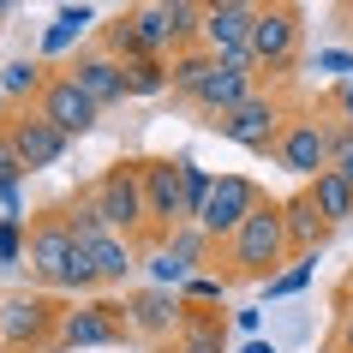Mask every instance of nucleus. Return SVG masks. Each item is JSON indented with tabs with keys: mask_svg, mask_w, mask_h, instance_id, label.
I'll return each mask as SVG.
<instances>
[{
	"mask_svg": "<svg viewBox=\"0 0 353 353\" xmlns=\"http://www.w3.org/2000/svg\"><path fill=\"white\" fill-rule=\"evenodd\" d=\"M222 263H228V281H258V288L294 263L288 222H281V198H263V204L245 216V228L222 245Z\"/></svg>",
	"mask_w": 353,
	"mask_h": 353,
	"instance_id": "obj_1",
	"label": "nucleus"
},
{
	"mask_svg": "<svg viewBox=\"0 0 353 353\" xmlns=\"http://www.w3.org/2000/svg\"><path fill=\"white\" fill-rule=\"evenodd\" d=\"M90 204L96 216H102V228L108 234H120V240H144L150 234V210H144V168L138 162H108L102 174H96L90 186Z\"/></svg>",
	"mask_w": 353,
	"mask_h": 353,
	"instance_id": "obj_2",
	"label": "nucleus"
},
{
	"mask_svg": "<svg viewBox=\"0 0 353 353\" xmlns=\"http://www.w3.org/2000/svg\"><path fill=\"white\" fill-rule=\"evenodd\" d=\"M60 335V305L42 288H12L0 294V347L6 353H42Z\"/></svg>",
	"mask_w": 353,
	"mask_h": 353,
	"instance_id": "obj_3",
	"label": "nucleus"
},
{
	"mask_svg": "<svg viewBox=\"0 0 353 353\" xmlns=\"http://www.w3.org/2000/svg\"><path fill=\"white\" fill-rule=\"evenodd\" d=\"M288 102H281L276 90H258L252 102H240V108L228 114V120H216V138H228V144H240V150H252V156H276V144H281V132H288Z\"/></svg>",
	"mask_w": 353,
	"mask_h": 353,
	"instance_id": "obj_4",
	"label": "nucleus"
},
{
	"mask_svg": "<svg viewBox=\"0 0 353 353\" xmlns=\"http://www.w3.org/2000/svg\"><path fill=\"white\" fill-rule=\"evenodd\" d=\"M299 42H305V12L299 6H258V24H252V66L258 78H281L299 60Z\"/></svg>",
	"mask_w": 353,
	"mask_h": 353,
	"instance_id": "obj_5",
	"label": "nucleus"
},
{
	"mask_svg": "<svg viewBox=\"0 0 353 353\" xmlns=\"http://www.w3.org/2000/svg\"><path fill=\"white\" fill-rule=\"evenodd\" d=\"M144 168V210H150V234L144 240H168L174 228H186V180H180V156H138Z\"/></svg>",
	"mask_w": 353,
	"mask_h": 353,
	"instance_id": "obj_6",
	"label": "nucleus"
},
{
	"mask_svg": "<svg viewBox=\"0 0 353 353\" xmlns=\"http://www.w3.org/2000/svg\"><path fill=\"white\" fill-rule=\"evenodd\" d=\"M276 168H288L294 180L312 186L323 168H335V120H317V114H294L288 132L276 144Z\"/></svg>",
	"mask_w": 353,
	"mask_h": 353,
	"instance_id": "obj_7",
	"label": "nucleus"
},
{
	"mask_svg": "<svg viewBox=\"0 0 353 353\" xmlns=\"http://www.w3.org/2000/svg\"><path fill=\"white\" fill-rule=\"evenodd\" d=\"M72 228H66V216L60 210H42L37 222H30V258H24V270H30V288H42V294H60V281H66V270H72Z\"/></svg>",
	"mask_w": 353,
	"mask_h": 353,
	"instance_id": "obj_8",
	"label": "nucleus"
},
{
	"mask_svg": "<svg viewBox=\"0 0 353 353\" xmlns=\"http://www.w3.org/2000/svg\"><path fill=\"white\" fill-rule=\"evenodd\" d=\"M258 204H263V186L252 180V174H216V192H210L198 228H204L210 240H216V252H222V245L245 228V216H252Z\"/></svg>",
	"mask_w": 353,
	"mask_h": 353,
	"instance_id": "obj_9",
	"label": "nucleus"
},
{
	"mask_svg": "<svg viewBox=\"0 0 353 353\" xmlns=\"http://www.w3.org/2000/svg\"><path fill=\"white\" fill-rule=\"evenodd\" d=\"M120 317H126V335L162 347V341H174L180 323H186V299L168 294V288H132L126 305H120Z\"/></svg>",
	"mask_w": 353,
	"mask_h": 353,
	"instance_id": "obj_10",
	"label": "nucleus"
},
{
	"mask_svg": "<svg viewBox=\"0 0 353 353\" xmlns=\"http://www.w3.org/2000/svg\"><path fill=\"white\" fill-rule=\"evenodd\" d=\"M0 132L19 144V156H24V168H30V174L60 168V162H66V150H72V138H66L54 120H42L37 108H12L6 120H0Z\"/></svg>",
	"mask_w": 353,
	"mask_h": 353,
	"instance_id": "obj_11",
	"label": "nucleus"
},
{
	"mask_svg": "<svg viewBox=\"0 0 353 353\" xmlns=\"http://www.w3.org/2000/svg\"><path fill=\"white\" fill-rule=\"evenodd\" d=\"M258 90H263V84H258V66H252V54H240V60H216V72H210V84L198 90V102H192V108L204 114V126H216V120H228L240 102H252Z\"/></svg>",
	"mask_w": 353,
	"mask_h": 353,
	"instance_id": "obj_12",
	"label": "nucleus"
},
{
	"mask_svg": "<svg viewBox=\"0 0 353 353\" xmlns=\"http://www.w3.org/2000/svg\"><path fill=\"white\" fill-rule=\"evenodd\" d=\"M120 341H126V317H120V305L78 299L72 312H60L54 347H120Z\"/></svg>",
	"mask_w": 353,
	"mask_h": 353,
	"instance_id": "obj_13",
	"label": "nucleus"
},
{
	"mask_svg": "<svg viewBox=\"0 0 353 353\" xmlns=\"http://www.w3.org/2000/svg\"><path fill=\"white\" fill-rule=\"evenodd\" d=\"M252 24H258V6L252 0L204 6V37H198V48H210L216 60H240V54H252Z\"/></svg>",
	"mask_w": 353,
	"mask_h": 353,
	"instance_id": "obj_14",
	"label": "nucleus"
},
{
	"mask_svg": "<svg viewBox=\"0 0 353 353\" xmlns=\"http://www.w3.org/2000/svg\"><path fill=\"white\" fill-rule=\"evenodd\" d=\"M37 114H42V120H54L66 138H84V132H96V120H102V108L78 90V78L66 72V66H60V72L48 78V90L37 96Z\"/></svg>",
	"mask_w": 353,
	"mask_h": 353,
	"instance_id": "obj_15",
	"label": "nucleus"
},
{
	"mask_svg": "<svg viewBox=\"0 0 353 353\" xmlns=\"http://www.w3.org/2000/svg\"><path fill=\"white\" fill-rule=\"evenodd\" d=\"M66 72L78 78V90L90 96L96 108H120V102H132V96H126V66H120L114 54H102V48H84Z\"/></svg>",
	"mask_w": 353,
	"mask_h": 353,
	"instance_id": "obj_16",
	"label": "nucleus"
},
{
	"mask_svg": "<svg viewBox=\"0 0 353 353\" xmlns=\"http://www.w3.org/2000/svg\"><path fill=\"white\" fill-rule=\"evenodd\" d=\"M281 222H288V245H294V258L299 252H323V245L335 240V228L323 222V210L312 204V192L299 186L294 198H281Z\"/></svg>",
	"mask_w": 353,
	"mask_h": 353,
	"instance_id": "obj_17",
	"label": "nucleus"
},
{
	"mask_svg": "<svg viewBox=\"0 0 353 353\" xmlns=\"http://www.w3.org/2000/svg\"><path fill=\"white\" fill-rule=\"evenodd\" d=\"M162 353H228V317L204 312V305H186V323Z\"/></svg>",
	"mask_w": 353,
	"mask_h": 353,
	"instance_id": "obj_18",
	"label": "nucleus"
},
{
	"mask_svg": "<svg viewBox=\"0 0 353 353\" xmlns=\"http://www.w3.org/2000/svg\"><path fill=\"white\" fill-rule=\"evenodd\" d=\"M48 78H54V66H42V60H6L0 66V90H6V102L12 108H37V96L48 90Z\"/></svg>",
	"mask_w": 353,
	"mask_h": 353,
	"instance_id": "obj_19",
	"label": "nucleus"
},
{
	"mask_svg": "<svg viewBox=\"0 0 353 353\" xmlns=\"http://www.w3.org/2000/svg\"><path fill=\"white\" fill-rule=\"evenodd\" d=\"M90 263H96V276H102V288H126L132 270H144V263H138V245L120 240V234L90 240Z\"/></svg>",
	"mask_w": 353,
	"mask_h": 353,
	"instance_id": "obj_20",
	"label": "nucleus"
},
{
	"mask_svg": "<svg viewBox=\"0 0 353 353\" xmlns=\"http://www.w3.org/2000/svg\"><path fill=\"white\" fill-rule=\"evenodd\" d=\"M96 24V6H54V24L42 30V48H37V60L48 66L54 54H66V48H78V37Z\"/></svg>",
	"mask_w": 353,
	"mask_h": 353,
	"instance_id": "obj_21",
	"label": "nucleus"
},
{
	"mask_svg": "<svg viewBox=\"0 0 353 353\" xmlns=\"http://www.w3.org/2000/svg\"><path fill=\"white\" fill-rule=\"evenodd\" d=\"M168 72H174V102H198V90L216 72V54L210 48H180V54L168 60Z\"/></svg>",
	"mask_w": 353,
	"mask_h": 353,
	"instance_id": "obj_22",
	"label": "nucleus"
},
{
	"mask_svg": "<svg viewBox=\"0 0 353 353\" xmlns=\"http://www.w3.org/2000/svg\"><path fill=\"white\" fill-rule=\"evenodd\" d=\"M305 192H312V204L323 210V222H330V228L353 222V186L341 180V174H335V168H323V174H317V180H312Z\"/></svg>",
	"mask_w": 353,
	"mask_h": 353,
	"instance_id": "obj_23",
	"label": "nucleus"
},
{
	"mask_svg": "<svg viewBox=\"0 0 353 353\" xmlns=\"http://www.w3.org/2000/svg\"><path fill=\"white\" fill-rule=\"evenodd\" d=\"M132 24H138V37H144L150 60H174V24H168V0L162 6H126Z\"/></svg>",
	"mask_w": 353,
	"mask_h": 353,
	"instance_id": "obj_24",
	"label": "nucleus"
},
{
	"mask_svg": "<svg viewBox=\"0 0 353 353\" xmlns=\"http://www.w3.org/2000/svg\"><path fill=\"white\" fill-rule=\"evenodd\" d=\"M162 245H168V258L180 263V270H192V276H198V270H204V263H210V252H216V240H210V234H204V228H198V222L174 228V234H168Z\"/></svg>",
	"mask_w": 353,
	"mask_h": 353,
	"instance_id": "obj_25",
	"label": "nucleus"
},
{
	"mask_svg": "<svg viewBox=\"0 0 353 353\" xmlns=\"http://www.w3.org/2000/svg\"><path fill=\"white\" fill-rule=\"evenodd\" d=\"M312 276H317V252H299L281 276L263 281V299H294V294H305V288H312Z\"/></svg>",
	"mask_w": 353,
	"mask_h": 353,
	"instance_id": "obj_26",
	"label": "nucleus"
},
{
	"mask_svg": "<svg viewBox=\"0 0 353 353\" xmlns=\"http://www.w3.org/2000/svg\"><path fill=\"white\" fill-rule=\"evenodd\" d=\"M144 270H150V288H168V294H180L192 281V270H180V263L168 258L162 240H144Z\"/></svg>",
	"mask_w": 353,
	"mask_h": 353,
	"instance_id": "obj_27",
	"label": "nucleus"
},
{
	"mask_svg": "<svg viewBox=\"0 0 353 353\" xmlns=\"http://www.w3.org/2000/svg\"><path fill=\"white\" fill-rule=\"evenodd\" d=\"M168 90H174L168 60H132L126 66V96H168Z\"/></svg>",
	"mask_w": 353,
	"mask_h": 353,
	"instance_id": "obj_28",
	"label": "nucleus"
},
{
	"mask_svg": "<svg viewBox=\"0 0 353 353\" xmlns=\"http://www.w3.org/2000/svg\"><path fill=\"white\" fill-rule=\"evenodd\" d=\"M180 180H186V216L198 222V216H204V204H210V192H216V174H210L198 156H180Z\"/></svg>",
	"mask_w": 353,
	"mask_h": 353,
	"instance_id": "obj_29",
	"label": "nucleus"
},
{
	"mask_svg": "<svg viewBox=\"0 0 353 353\" xmlns=\"http://www.w3.org/2000/svg\"><path fill=\"white\" fill-rule=\"evenodd\" d=\"M228 288H234V281H228V270H222V276L198 270V276H192L186 288H180V299H186V305H204V312H216V305L228 299Z\"/></svg>",
	"mask_w": 353,
	"mask_h": 353,
	"instance_id": "obj_30",
	"label": "nucleus"
},
{
	"mask_svg": "<svg viewBox=\"0 0 353 353\" xmlns=\"http://www.w3.org/2000/svg\"><path fill=\"white\" fill-rule=\"evenodd\" d=\"M30 258V222H0V270H24Z\"/></svg>",
	"mask_w": 353,
	"mask_h": 353,
	"instance_id": "obj_31",
	"label": "nucleus"
},
{
	"mask_svg": "<svg viewBox=\"0 0 353 353\" xmlns=\"http://www.w3.org/2000/svg\"><path fill=\"white\" fill-rule=\"evenodd\" d=\"M323 353H353V299H341V312H335V330L323 335Z\"/></svg>",
	"mask_w": 353,
	"mask_h": 353,
	"instance_id": "obj_32",
	"label": "nucleus"
},
{
	"mask_svg": "<svg viewBox=\"0 0 353 353\" xmlns=\"http://www.w3.org/2000/svg\"><path fill=\"white\" fill-rule=\"evenodd\" d=\"M24 174H30V168H24L19 144H12V138L0 132V186H24Z\"/></svg>",
	"mask_w": 353,
	"mask_h": 353,
	"instance_id": "obj_33",
	"label": "nucleus"
},
{
	"mask_svg": "<svg viewBox=\"0 0 353 353\" xmlns=\"http://www.w3.org/2000/svg\"><path fill=\"white\" fill-rule=\"evenodd\" d=\"M0 222H30V210H24V186H0Z\"/></svg>",
	"mask_w": 353,
	"mask_h": 353,
	"instance_id": "obj_34",
	"label": "nucleus"
},
{
	"mask_svg": "<svg viewBox=\"0 0 353 353\" xmlns=\"http://www.w3.org/2000/svg\"><path fill=\"white\" fill-rule=\"evenodd\" d=\"M228 330H234V335H245V341H252V335L263 330V312H258V305H240V312L228 317Z\"/></svg>",
	"mask_w": 353,
	"mask_h": 353,
	"instance_id": "obj_35",
	"label": "nucleus"
},
{
	"mask_svg": "<svg viewBox=\"0 0 353 353\" xmlns=\"http://www.w3.org/2000/svg\"><path fill=\"white\" fill-rule=\"evenodd\" d=\"M317 72H353V48H317Z\"/></svg>",
	"mask_w": 353,
	"mask_h": 353,
	"instance_id": "obj_36",
	"label": "nucleus"
},
{
	"mask_svg": "<svg viewBox=\"0 0 353 353\" xmlns=\"http://www.w3.org/2000/svg\"><path fill=\"white\" fill-rule=\"evenodd\" d=\"M335 108H341V120H347V126H353V78H347V84H341V90H335Z\"/></svg>",
	"mask_w": 353,
	"mask_h": 353,
	"instance_id": "obj_37",
	"label": "nucleus"
},
{
	"mask_svg": "<svg viewBox=\"0 0 353 353\" xmlns=\"http://www.w3.org/2000/svg\"><path fill=\"white\" fill-rule=\"evenodd\" d=\"M335 174H341V180H347V186H353V144L341 150V156H335Z\"/></svg>",
	"mask_w": 353,
	"mask_h": 353,
	"instance_id": "obj_38",
	"label": "nucleus"
},
{
	"mask_svg": "<svg viewBox=\"0 0 353 353\" xmlns=\"http://www.w3.org/2000/svg\"><path fill=\"white\" fill-rule=\"evenodd\" d=\"M240 353H276V341H258L252 335V341H240Z\"/></svg>",
	"mask_w": 353,
	"mask_h": 353,
	"instance_id": "obj_39",
	"label": "nucleus"
},
{
	"mask_svg": "<svg viewBox=\"0 0 353 353\" xmlns=\"http://www.w3.org/2000/svg\"><path fill=\"white\" fill-rule=\"evenodd\" d=\"M341 299H353V276H347V288H341Z\"/></svg>",
	"mask_w": 353,
	"mask_h": 353,
	"instance_id": "obj_40",
	"label": "nucleus"
},
{
	"mask_svg": "<svg viewBox=\"0 0 353 353\" xmlns=\"http://www.w3.org/2000/svg\"><path fill=\"white\" fill-rule=\"evenodd\" d=\"M0 19H12V6H6V0H0Z\"/></svg>",
	"mask_w": 353,
	"mask_h": 353,
	"instance_id": "obj_41",
	"label": "nucleus"
},
{
	"mask_svg": "<svg viewBox=\"0 0 353 353\" xmlns=\"http://www.w3.org/2000/svg\"><path fill=\"white\" fill-rule=\"evenodd\" d=\"M0 108H6V90H0Z\"/></svg>",
	"mask_w": 353,
	"mask_h": 353,
	"instance_id": "obj_42",
	"label": "nucleus"
}]
</instances>
